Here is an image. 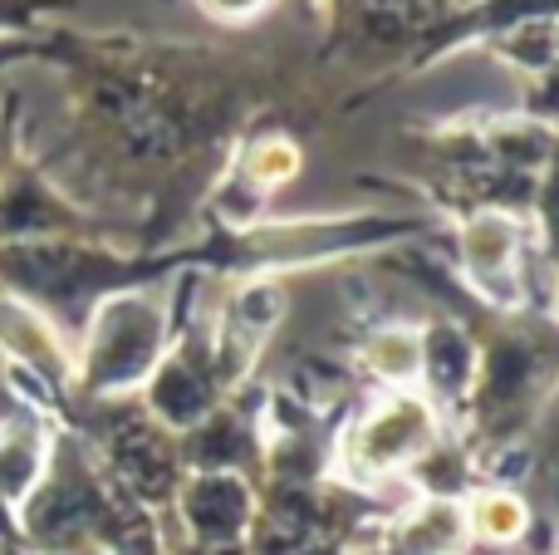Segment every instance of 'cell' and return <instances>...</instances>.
I'll return each mask as SVG.
<instances>
[{
    "mask_svg": "<svg viewBox=\"0 0 559 555\" xmlns=\"http://www.w3.org/2000/svg\"><path fill=\"white\" fill-rule=\"evenodd\" d=\"M466 555H501V551H481V546H472V551H466Z\"/></svg>",
    "mask_w": 559,
    "mask_h": 555,
    "instance_id": "obj_15",
    "label": "cell"
},
{
    "mask_svg": "<svg viewBox=\"0 0 559 555\" xmlns=\"http://www.w3.org/2000/svg\"><path fill=\"white\" fill-rule=\"evenodd\" d=\"M388 555H466V511L462 497H417L388 521L383 531Z\"/></svg>",
    "mask_w": 559,
    "mask_h": 555,
    "instance_id": "obj_4",
    "label": "cell"
},
{
    "mask_svg": "<svg viewBox=\"0 0 559 555\" xmlns=\"http://www.w3.org/2000/svg\"><path fill=\"white\" fill-rule=\"evenodd\" d=\"M177 511L206 551H231L251 536L255 492L241 472H192L177 492Z\"/></svg>",
    "mask_w": 559,
    "mask_h": 555,
    "instance_id": "obj_3",
    "label": "cell"
},
{
    "mask_svg": "<svg viewBox=\"0 0 559 555\" xmlns=\"http://www.w3.org/2000/svg\"><path fill=\"white\" fill-rule=\"evenodd\" d=\"M212 15H226V20H241V15H251V10H261L265 0H202Z\"/></svg>",
    "mask_w": 559,
    "mask_h": 555,
    "instance_id": "obj_13",
    "label": "cell"
},
{
    "mask_svg": "<svg viewBox=\"0 0 559 555\" xmlns=\"http://www.w3.org/2000/svg\"><path fill=\"white\" fill-rule=\"evenodd\" d=\"M476 374H481V354L472 350V340L462 330L437 324L432 334H423V374L417 379L427 383L432 403H452L476 393Z\"/></svg>",
    "mask_w": 559,
    "mask_h": 555,
    "instance_id": "obj_6",
    "label": "cell"
},
{
    "mask_svg": "<svg viewBox=\"0 0 559 555\" xmlns=\"http://www.w3.org/2000/svg\"><path fill=\"white\" fill-rule=\"evenodd\" d=\"M163 359V310L153 300H118L104 310L94 330V383L104 389H133Z\"/></svg>",
    "mask_w": 559,
    "mask_h": 555,
    "instance_id": "obj_2",
    "label": "cell"
},
{
    "mask_svg": "<svg viewBox=\"0 0 559 555\" xmlns=\"http://www.w3.org/2000/svg\"><path fill=\"white\" fill-rule=\"evenodd\" d=\"M354 555H388L383 546H368V551H354Z\"/></svg>",
    "mask_w": 559,
    "mask_h": 555,
    "instance_id": "obj_14",
    "label": "cell"
},
{
    "mask_svg": "<svg viewBox=\"0 0 559 555\" xmlns=\"http://www.w3.org/2000/svg\"><path fill=\"white\" fill-rule=\"evenodd\" d=\"M295 167H299V157H295V147H289V143H261V147H255V157H251L255 187L289 182V177H295Z\"/></svg>",
    "mask_w": 559,
    "mask_h": 555,
    "instance_id": "obj_12",
    "label": "cell"
},
{
    "mask_svg": "<svg viewBox=\"0 0 559 555\" xmlns=\"http://www.w3.org/2000/svg\"><path fill=\"white\" fill-rule=\"evenodd\" d=\"M462 511H466V536H472V546H481V551L506 555V551L531 541L535 511H531V501H525L515 487H506V482L476 487L472 497L462 501Z\"/></svg>",
    "mask_w": 559,
    "mask_h": 555,
    "instance_id": "obj_5",
    "label": "cell"
},
{
    "mask_svg": "<svg viewBox=\"0 0 559 555\" xmlns=\"http://www.w3.org/2000/svg\"><path fill=\"white\" fill-rule=\"evenodd\" d=\"M147 403H153L157 423L177 433H192L206 413L216 409V393L202 374L192 369L187 359H167L153 369V383H147Z\"/></svg>",
    "mask_w": 559,
    "mask_h": 555,
    "instance_id": "obj_7",
    "label": "cell"
},
{
    "mask_svg": "<svg viewBox=\"0 0 559 555\" xmlns=\"http://www.w3.org/2000/svg\"><path fill=\"white\" fill-rule=\"evenodd\" d=\"M255 452V433L236 413H206L192 428V468L197 472H241Z\"/></svg>",
    "mask_w": 559,
    "mask_h": 555,
    "instance_id": "obj_10",
    "label": "cell"
},
{
    "mask_svg": "<svg viewBox=\"0 0 559 555\" xmlns=\"http://www.w3.org/2000/svg\"><path fill=\"white\" fill-rule=\"evenodd\" d=\"M555 45H559V35H555Z\"/></svg>",
    "mask_w": 559,
    "mask_h": 555,
    "instance_id": "obj_16",
    "label": "cell"
},
{
    "mask_svg": "<svg viewBox=\"0 0 559 555\" xmlns=\"http://www.w3.org/2000/svg\"><path fill=\"white\" fill-rule=\"evenodd\" d=\"M39 468H45V458H39V442L20 438V433H10L5 442H0V492L5 497H25L29 487L39 482Z\"/></svg>",
    "mask_w": 559,
    "mask_h": 555,
    "instance_id": "obj_11",
    "label": "cell"
},
{
    "mask_svg": "<svg viewBox=\"0 0 559 555\" xmlns=\"http://www.w3.org/2000/svg\"><path fill=\"white\" fill-rule=\"evenodd\" d=\"M432 442H442V418L427 393L413 389H388L373 399L338 438V468L358 487H378V482L407 477Z\"/></svg>",
    "mask_w": 559,
    "mask_h": 555,
    "instance_id": "obj_1",
    "label": "cell"
},
{
    "mask_svg": "<svg viewBox=\"0 0 559 555\" xmlns=\"http://www.w3.org/2000/svg\"><path fill=\"white\" fill-rule=\"evenodd\" d=\"M364 369L388 389H407L423 374V330L413 324H378L364 340Z\"/></svg>",
    "mask_w": 559,
    "mask_h": 555,
    "instance_id": "obj_9",
    "label": "cell"
},
{
    "mask_svg": "<svg viewBox=\"0 0 559 555\" xmlns=\"http://www.w3.org/2000/svg\"><path fill=\"white\" fill-rule=\"evenodd\" d=\"M515 251H521V226L506 212H481L466 222L462 232V265L472 281L491 291V281H511Z\"/></svg>",
    "mask_w": 559,
    "mask_h": 555,
    "instance_id": "obj_8",
    "label": "cell"
}]
</instances>
